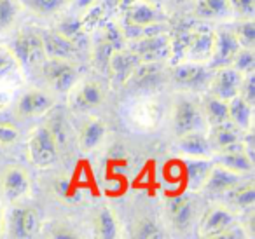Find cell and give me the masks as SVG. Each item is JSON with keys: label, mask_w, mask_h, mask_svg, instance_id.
<instances>
[{"label": "cell", "mask_w": 255, "mask_h": 239, "mask_svg": "<svg viewBox=\"0 0 255 239\" xmlns=\"http://www.w3.org/2000/svg\"><path fill=\"white\" fill-rule=\"evenodd\" d=\"M28 159L37 168H49L58 159V141L51 127L39 126L28 140Z\"/></svg>", "instance_id": "obj_1"}, {"label": "cell", "mask_w": 255, "mask_h": 239, "mask_svg": "<svg viewBox=\"0 0 255 239\" xmlns=\"http://www.w3.org/2000/svg\"><path fill=\"white\" fill-rule=\"evenodd\" d=\"M11 51L14 53L19 65L25 67H37L42 65L46 60V51H44L42 35L35 30H21L14 40H12Z\"/></svg>", "instance_id": "obj_2"}, {"label": "cell", "mask_w": 255, "mask_h": 239, "mask_svg": "<svg viewBox=\"0 0 255 239\" xmlns=\"http://www.w3.org/2000/svg\"><path fill=\"white\" fill-rule=\"evenodd\" d=\"M42 74L58 93H68L77 79V70L72 61L61 58H46L42 61Z\"/></svg>", "instance_id": "obj_3"}, {"label": "cell", "mask_w": 255, "mask_h": 239, "mask_svg": "<svg viewBox=\"0 0 255 239\" xmlns=\"http://www.w3.org/2000/svg\"><path fill=\"white\" fill-rule=\"evenodd\" d=\"M215 44V32L208 26H191L185 58L192 63L210 61Z\"/></svg>", "instance_id": "obj_4"}, {"label": "cell", "mask_w": 255, "mask_h": 239, "mask_svg": "<svg viewBox=\"0 0 255 239\" xmlns=\"http://www.w3.org/2000/svg\"><path fill=\"white\" fill-rule=\"evenodd\" d=\"M131 51L140 61H157L170 56V37L164 32L154 35H143L133 42Z\"/></svg>", "instance_id": "obj_5"}, {"label": "cell", "mask_w": 255, "mask_h": 239, "mask_svg": "<svg viewBox=\"0 0 255 239\" xmlns=\"http://www.w3.org/2000/svg\"><path fill=\"white\" fill-rule=\"evenodd\" d=\"M138 63H140V58L133 51L117 49L110 54L105 68L109 70L112 84L123 86L126 82H129V77L133 75L135 68L138 67Z\"/></svg>", "instance_id": "obj_6"}, {"label": "cell", "mask_w": 255, "mask_h": 239, "mask_svg": "<svg viewBox=\"0 0 255 239\" xmlns=\"http://www.w3.org/2000/svg\"><path fill=\"white\" fill-rule=\"evenodd\" d=\"M241 81H243V75L238 70H234L233 67L215 68V74L210 79L212 95H215L217 98L227 102V100L240 95Z\"/></svg>", "instance_id": "obj_7"}, {"label": "cell", "mask_w": 255, "mask_h": 239, "mask_svg": "<svg viewBox=\"0 0 255 239\" xmlns=\"http://www.w3.org/2000/svg\"><path fill=\"white\" fill-rule=\"evenodd\" d=\"M39 232V213L35 208L21 206L12 210L9 218V236L28 239Z\"/></svg>", "instance_id": "obj_8"}, {"label": "cell", "mask_w": 255, "mask_h": 239, "mask_svg": "<svg viewBox=\"0 0 255 239\" xmlns=\"http://www.w3.org/2000/svg\"><path fill=\"white\" fill-rule=\"evenodd\" d=\"M240 42H238L234 32H227V30H220L215 32V44H213V53L210 58V67L215 68L231 67L234 54L240 49Z\"/></svg>", "instance_id": "obj_9"}, {"label": "cell", "mask_w": 255, "mask_h": 239, "mask_svg": "<svg viewBox=\"0 0 255 239\" xmlns=\"http://www.w3.org/2000/svg\"><path fill=\"white\" fill-rule=\"evenodd\" d=\"M201 116H203L201 110L191 100H178L177 105H175V114H173L175 133L180 136V134L191 133V131H198L203 124Z\"/></svg>", "instance_id": "obj_10"}, {"label": "cell", "mask_w": 255, "mask_h": 239, "mask_svg": "<svg viewBox=\"0 0 255 239\" xmlns=\"http://www.w3.org/2000/svg\"><path fill=\"white\" fill-rule=\"evenodd\" d=\"M231 224H234V215L224 206H212L205 211L199 222L198 234L201 238L215 239L224 229H227Z\"/></svg>", "instance_id": "obj_11"}, {"label": "cell", "mask_w": 255, "mask_h": 239, "mask_svg": "<svg viewBox=\"0 0 255 239\" xmlns=\"http://www.w3.org/2000/svg\"><path fill=\"white\" fill-rule=\"evenodd\" d=\"M238 182H241V175L229 171L227 168L220 164H212L205 182L201 185V190H205L210 196H224L231 187H234Z\"/></svg>", "instance_id": "obj_12"}, {"label": "cell", "mask_w": 255, "mask_h": 239, "mask_svg": "<svg viewBox=\"0 0 255 239\" xmlns=\"http://www.w3.org/2000/svg\"><path fill=\"white\" fill-rule=\"evenodd\" d=\"M30 176L19 166H7L2 175V192L7 201H18L30 190Z\"/></svg>", "instance_id": "obj_13"}, {"label": "cell", "mask_w": 255, "mask_h": 239, "mask_svg": "<svg viewBox=\"0 0 255 239\" xmlns=\"http://www.w3.org/2000/svg\"><path fill=\"white\" fill-rule=\"evenodd\" d=\"M163 12L154 7L152 2H145V0H133L126 7L128 25L135 26V28H143V26L159 23L163 21Z\"/></svg>", "instance_id": "obj_14"}, {"label": "cell", "mask_w": 255, "mask_h": 239, "mask_svg": "<svg viewBox=\"0 0 255 239\" xmlns=\"http://www.w3.org/2000/svg\"><path fill=\"white\" fill-rule=\"evenodd\" d=\"M241 138H243V131L234 126L233 122L226 120V122H222V124L212 126L210 143H212V148L226 152V150H233V148L241 147Z\"/></svg>", "instance_id": "obj_15"}, {"label": "cell", "mask_w": 255, "mask_h": 239, "mask_svg": "<svg viewBox=\"0 0 255 239\" xmlns=\"http://www.w3.org/2000/svg\"><path fill=\"white\" fill-rule=\"evenodd\" d=\"M44 51L46 58H61V60H74L77 56L79 46H75L72 40L65 39L56 30H49L42 35Z\"/></svg>", "instance_id": "obj_16"}, {"label": "cell", "mask_w": 255, "mask_h": 239, "mask_svg": "<svg viewBox=\"0 0 255 239\" xmlns=\"http://www.w3.org/2000/svg\"><path fill=\"white\" fill-rule=\"evenodd\" d=\"M173 77L177 81V84L184 86V88L199 89L205 88L206 84H210L212 75L208 74V70L201 63H184L180 67H177Z\"/></svg>", "instance_id": "obj_17"}, {"label": "cell", "mask_w": 255, "mask_h": 239, "mask_svg": "<svg viewBox=\"0 0 255 239\" xmlns=\"http://www.w3.org/2000/svg\"><path fill=\"white\" fill-rule=\"evenodd\" d=\"M54 102L49 95L42 91H28L21 96L18 103V114L21 117H37L44 116L53 109Z\"/></svg>", "instance_id": "obj_18"}, {"label": "cell", "mask_w": 255, "mask_h": 239, "mask_svg": "<svg viewBox=\"0 0 255 239\" xmlns=\"http://www.w3.org/2000/svg\"><path fill=\"white\" fill-rule=\"evenodd\" d=\"M166 211L170 222L177 231H185L191 225L192 215H194V208H192V201L187 196H175L168 201Z\"/></svg>", "instance_id": "obj_19"}, {"label": "cell", "mask_w": 255, "mask_h": 239, "mask_svg": "<svg viewBox=\"0 0 255 239\" xmlns=\"http://www.w3.org/2000/svg\"><path fill=\"white\" fill-rule=\"evenodd\" d=\"M103 98H105V91H103L102 84L95 81H88L75 91L74 98H72V105L77 110H91L102 105Z\"/></svg>", "instance_id": "obj_20"}, {"label": "cell", "mask_w": 255, "mask_h": 239, "mask_svg": "<svg viewBox=\"0 0 255 239\" xmlns=\"http://www.w3.org/2000/svg\"><path fill=\"white\" fill-rule=\"evenodd\" d=\"M178 150L191 157H206L212 155V143L206 136H203L198 131H191L178 136Z\"/></svg>", "instance_id": "obj_21"}, {"label": "cell", "mask_w": 255, "mask_h": 239, "mask_svg": "<svg viewBox=\"0 0 255 239\" xmlns=\"http://www.w3.org/2000/svg\"><path fill=\"white\" fill-rule=\"evenodd\" d=\"M217 164L224 166L229 171L238 173V175H247L254 169V159H250L247 154H245L243 147L233 148V150H226L219 155L217 159Z\"/></svg>", "instance_id": "obj_22"}, {"label": "cell", "mask_w": 255, "mask_h": 239, "mask_svg": "<svg viewBox=\"0 0 255 239\" xmlns=\"http://www.w3.org/2000/svg\"><path fill=\"white\" fill-rule=\"evenodd\" d=\"M252 107L247 100L240 95L227 100V114H229V122H233L241 131H248L252 127Z\"/></svg>", "instance_id": "obj_23"}, {"label": "cell", "mask_w": 255, "mask_h": 239, "mask_svg": "<svg viewBox=\"0 0 255 239\" xmlns=\"http://www.w3.org/2000/svg\"><path fill=\"white\" fill-rule=\"evenodd\" d=\"M194 12L203 19H222L233 14L229 0H198Z\"/></svg>", "instance_id": "obj_24"}, {"label": "cell", "mask_w": 255, "mask_h": 239, "mask_svg": "<svg viewBox=\"0 0 255 239\" xmlns=\"http://www.w3.org/2000/svg\"><path fill=\"white\" fill-rule=\"evenodd\" d=\"M105 136V124L100 119H89L82 126L81 134H79V145L84 152H89L98 147V143Z\"/></svg>", "instance_id": "obj_25"}, {"label": "cell", "mask_w": 255, "mask_h": 239, "mask_svg": "<svg viewBox=\"0 0 255 239\" xmlns=\"http://www.w3.org/2000/svg\"><path fill=\"white\" fill-rule=\"evenodd\" d=\"M129 81L136 88H154L161 81V68L157 67L156 61H143V63L140 61Z\"/></svg>", "instance_id": "obj_26"}, {"label": "cell", "mask_w": 255, "mask_h": 239, "mask_svg": "<svg viewBox=\"0 0 255 239\" xmlns=\"http://www.w3.org/2000/svg\"><path fill=\"white\" fill-rule=\"evenodd\" d=\"M224 197L227 203L234 204L238 208H252L255 203V187L254 182H238L234 187H231Z\"/></svg>", "instance_id": "obj_27"}, {"label": "cell", "mask_w": 255, "mask_h": 239, "mask_svg": "<svg viewBox=\"0 0 255 239\" xmlns=\"http://www.w3.org/2000/svg\"><path fill=\"white\" fill-rule=\"evenodd\" d=\"M203 116L210 122V126L215 124H222L229 120V114H227V102L217 98L215 95H208L203 98Z\"/></svg>", "instance_id": "obj_28"}, {"label": "cell", "mask_w": 255, "mask_h": 239, "mask_svg": "<svg viewBox=\"0 0 255 239\" xmlns=\"http://www.w3.org/2000/svg\"><path fill=\"white\" fill-rule=\"evenodd\" d=\"M95 232L96 238L102 239H116L119 236V224L116 215L110 208H102L95 217Z\"/></svg>", "instance_id": "obj_29"}, {"label": "cell", "mask_w": 255, "mask_h": 239, "mask_svg": "<svg viewBox=\"0 0 255 239\" xmlns=\"http://www.w3.org/2000/svg\"><path fill=\"white\" fill-rule=\"evenodd\" d=\"M210 168H212V162L206 157H194L185 161V171H187L189 185L191 189L199 190L205 182L206 175H208Z\"/></svg>", "instance_id": "obj_30"}, {"label": "cell", "mask_w": 255, "mask_h": 239, "mask_svg": "<svg viewBox=\"0 0 255 239\" xmlns=\"http://www.w3.org/2000/svg\"><path fill=\"white\" fill-rule=\"evenodd\" d=\"M70 0H21L28 11H32L37 16H51L65 7Z\"/></svg>", "instance_id": "obj_31"}, {"label": "cell", "mask_w": 255, "mask_h": 239, "mask_svg": "<svg viewBox=\"0 0 255 239\" xmlns=\"http://www.w3.org/2000/svg\"><path fill=\"white\" fill-rule=\"evenodd\" d=\"M56 32L61 33L65 39L72 40L75 46H81V42L86 39V33H88L82 28L81 19H74V18H68V19H65V21H61Z\"/></svg>", "instance_id": "obj_32"}, {"label": "cell", "mask_w": 255, "mask_h": 239, "mask_svg": "<svg viewBox=\"0 0 255 239\" xmlns=\"http://www.w3.org/2000/svg\"><path fill=\"white\" fill-rule=\"evenodd\" d=\"M231 67L234 70H238L241 75L252 74L255 68V54L252 53V49H247V47H240L238 53L234 54L233 61H231Z\"/></svg>", "instance_id": "obj_33"}, {"label": "cell", "mask_w": 255, "mask_h": 239, "mask_svg": "<svg viewBox=\"0 0 255 239\" xmlns=\"http://www.w3.org/2000/svg\"><path fill=\"white\" fill-rule=\"evenodd\" d=\"M234 35H236L238 42H240L241 47H247V49H252L255 44V23L252 18L245 19L241 25L236 26L234 30Z\"/></svg>", "instance_id": "obj_34"}, {"label": "cell", "mask_w": 255, "mask_h": 239, "mask_svg": "<svg viewBox=\"0 0 255 239\" xmlns=\"http://www.w3.org/2000/svg\"><path fill=\"white\" fill-rule=\"evenodd\" d=\"M163 236L164 234L161 232V229L150 218H142L135 225V232H133V238L136 239H157V238H163Z\"/></svg>", "instance_id": "obj_35"}, {"label": "cell", "mask_w": 255, "mask_h": 239, "mask_svg": "<svg viewBox=\"0 0 255 239\" xmlns=\"http://www.w3.org/2000/svg\"><path fill=\"white\" fill-rule=\"evenodd\" d=\"M19 67V61L16 60L11 47H0V79L12 75Z\"/></svg>", "instance_id": "obj_36"}, {"label": "cell", "mask_w": 255, "mask_h": 239, "mask_svg": "<svg viewBox=\"0 0 255 239\" xmlns=\"http://www.w3.org/2000/svg\"><path fill=\"white\" fill-rule=\"evenodd\" d=\"M16 14H18L16 0H0V32L7 30L14 23Z\"/></svg>", "instance_id": "obj_37"}, {"label": "cell", "mask_w": 255, "mask_h": 239, "mask_svg": "<svg viewBox=\"0 0 255 239\" xmlns=\"http://www.w3.org/2000/svg\"><path fill=\"white\" fill-rule=\"evenodd\" d=\"M86 14L84 18L81 19L82 23V28L86 30V32H91V30L98 28L100 25H102V18H103V7L102 5H89L88 9H84Z\"/></svg>", "instance_id": "obj_38"}, {"label": "cell", "mask_w": 255, "mask_h": 239, "mask_svg": "<svg viewBox=\"0 0 255 239\" xmlns=\"http://www.w3.org/2000/svg\"><path fill=\"white\" fill-rule=\"evenodd\" d=\"M231 9L233 12H236L238 16L248 19L254 18L255 14V0H229Z\"/></svg>", "instance_id": "obj_39"}, {"label": "cell", "mask_w": 255, "mask_h": 239, "mask_svg": "<svg viewBox=\"0 0 255 239\" xmlns=\"http://www.w3.org/2000/svg\"><path fill=\"white\" fill-rule=\"evenodd\" d=\"M240 96L243 100H247L250 105L255 103V77L254 72L252 74L243 75V81H241V88H240Z\"/></svg>", "instance_id": "obj_40"}, {"label": "cell", "mask_w": 255, "mask_h": 239, "mask_svg": "<svg viewBox=\"0 0 255 239\" xmlns=\"http://www.w3.org/2000/svg\"><path fill=\"white\" fill-rule=\"evenodd\" d=\"M102 39H105L107 42L112 44L116 49H123V44H124V37L123 33H121V30L117 28L116 25H112V23H109V25H105V28H103V35Z\"/></svg>", "instance_id": "obj_41"}, {"label": "cell", "mask_w": 255, "mask_h": 239, "mask_svg": "<svg viewBox=\"0 0 255 239\" xmlns=\"http://www.w3.org/2000/svg\"><path fill=\"white\" fill-rule=\"evenodd\" d=\"M18 129L9 122H0V145H12L18 140Z\"/></svg>", "instance_id": "obj_42"}, {"label": "cell", "mask_w": 255, "mask_h": 239, "mask_svg": "<svg viewBox=\"0 0 255 239\" xmlns=\"http://www.w3.org/2000/svg\"><path fill=\"white\" fill-rule=\"evenodd\" d=\"M245 231H243V227H240V225H234V224H231L227 229H224L222 232H220L219 236H217L215 239H241V238H245Z\"/></svg>", "instance_id": "obj_43"}, {"label": "cell", "mask_w": 255, "mask_h": 239, "mask_svg": "<svg viewBox=\"0 0 255 239\" xmlns=\"http://www.w3.org/2000/svg\"><path fill=\"white\" fill-rule=\"evenodd\" d=\"M53 238L56 239H72V238H77V234L72 231H67V227H60L56 232H53Z\"/></svg>", "instance_id": "obj_44"}, {"label": "cell", "mask_w": 255, "mask_h": 239, "mask_svg": "<svg viewBox=\"0 0 255 239\" xmlns=\"http://www.w3.org/2000/svg\"><path fill=\"white\" fill-rule=\"evenodd\" d=\"M98 0H77V7L79 9H88L89 5H93V4H96Z\"/></svg>", "instance_id": "obj_45"}, {"label": "cell", "mask_w": 255, "mask_h": 239, "mask_svg": "<svg viewBox=\"0 0 255 239\" xmlns=\"http://www.w3.org/2000/svg\"><path fill=\"white\" fill-rule=\"evenodd\" d=\"M2 231H4V217H2V210H0V236H2Z\"/></svg>", "instance_id": "obj_46"}, {"label": "cell", "mask_w": 255, "mask_h": 239, "mask_svg": "<svg viewBox=\"0 0 255 239\" xmlns=\"http://www.w3.org/2000/svg\"><path fill=\"white\" fill-rule=\"evenodd\" d=\"M145 2H156V0H145Z\"/></svg>", "instance_id": "obj_47"}]
</instances>
